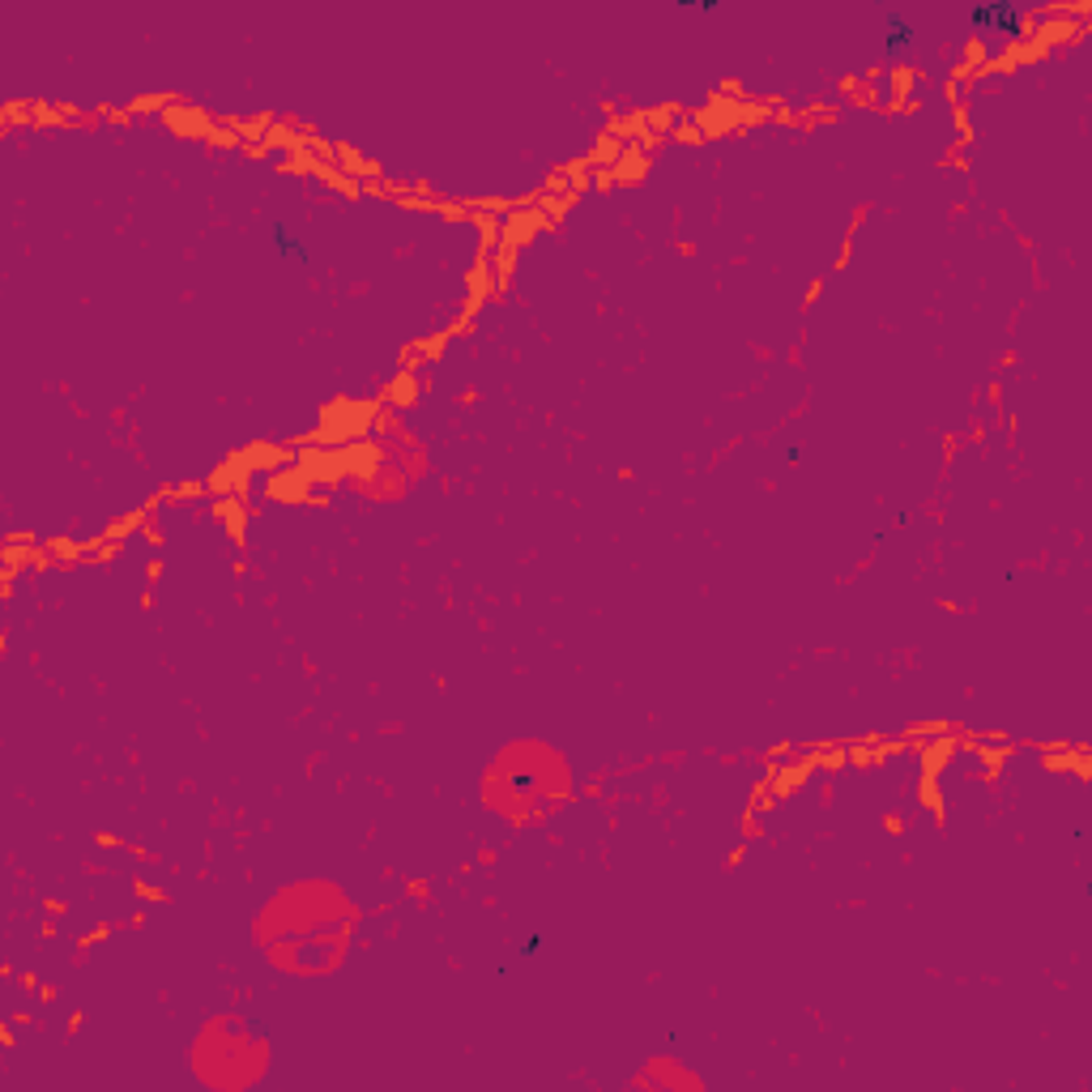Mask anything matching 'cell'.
Wrapping results in <instances>:
<instances>
[{"label":"cell","mask_w":1092,"mask_h":1092,"mask_svg":"<svg viewBox=\"0 0 1092 1092\" xmlns=\"http://www.w3.org/2000/svg\"><path fill=\"white\" fill-rule=\"evenodd\" d=\"M969 22L981 30H1016L1020 26V9L1016 5H973Z\"/></svg>","instance_id":"cell-1"},{"label":"cell","mask_w":1092,"mask_h":1092,"mask_svg":"<svg viewBox=\"0 0 1092 1092\" xmlns=\"http://www.w3.org/2000/svg\"><path fill=\"white\" fill-rule=\"evenodd\" d=\"M909 39H914V26H909V22H901V18H892L887 52H905V47H909Z\"/></svg>","instance_id":"cell-2"}]
</instances>
